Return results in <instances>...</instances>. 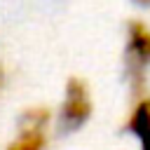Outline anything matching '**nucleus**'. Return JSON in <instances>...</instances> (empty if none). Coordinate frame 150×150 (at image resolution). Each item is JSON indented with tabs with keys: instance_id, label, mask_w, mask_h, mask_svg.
<instances>
[{
	"instance_id": "obj_1",
	"label": "nucleus",
	"mask_w": 150,
	"mask_h": 150,
	"mask_svg": "<svg viewBox=\"0 0 150 150\" xmlns=\"http://www.w3.org/2000/svg\"><path fill=\"white\" fill-rule=\"evenodd\" d=\"M94 115V101H91V89L87 80L82 77H68L63 87V98L56 112V124L63 131H77L82 129Z\"/></svg>"
},
{
	"instance_id": "obj_2",
	"label": "nucleus",
	"mask_w": 150,
	"mask_h": 150,
	"mask_svg": "<svg viewBox=\"0 0 150 150\" xmlns=\"http://www.w3.org/2000/svg\"><path fill=\"white\" fill-rule=\"evenodd\" d=\"M127 73L131 80V89L143 94L145 89V70L150 68V26L141 19H131L127 23Z\"/></svg>"
},
{
	"instance_id": "obj_3",
	"label": "nucleus",
	"mask_w": 150,
	"mask_h": 150,
	"mask_svg": "<svg viewBox=\"0 0 150 150\" xmlns=\"http://www.w3.org/2000/svg\"><path fill=\"white\" fill-rule=\"evenodd\" d=\"M52 120L54 115L47 105H33L23 110L19 122V134L5 150H45L49 141Z\"/></svg>"
},
{
	"instance_id": "obj_4",
	"label": "nucleus",
	"mask_w": 150,
	"mask_h": 150,
	"mask_svg": "<svg viewBox=\"0 0 150 150\" xmlns=\"http://www.w3.org/2000/svg\"><path fill=\"white\" fill-rule=\"evenodd\" d=\"M127 131L138 141V150H150V94H136L127 115Z\"/></svg>"
},
{
	"instance_id": "obj_5",
	"label": "nucleus",
	"mask_w": 150,
	"mask_h": 150,
	"mask_svg": "<svg viewBox=\"0 0 150 150\" xmlns=\"http://www.w3.org/2000/svg\"><path fill=\"white\" fill-rule=\"evenodd\" d=\"M2 89H5V66L0 63V96H2Z\"/></svg>"
},
{
	"instance_id": "obj_6",
	"label": "nucleus",
	"mask_w": 150,
	"mask_h": 150,
	"mask_svg": "<svg viewBox=\"0 0 150 150\" xmlns=\"http://www.w3.org/2000/svg\"><path fill=\"white\" fill-rule=\"evenodd\" d=\"M134 2H138V5H145V7H150V0H134Z\"/></svg>"
}]
</instances>
